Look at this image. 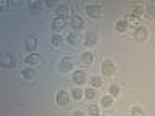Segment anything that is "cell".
Masks as SVG:
<instances>
[{
  "label": "cell",
  "instance_id": "1",
  "mask_svg": "<svg viewBox=\"0 0 155 116\" xmlns=\"http://www.w3.org/2000/svg\"><path fill=\"white\" fill-rule=\"evenodd\" d=\"M115 71H116V66L110 58L102 61V72H104V76H113Z\"/></svg>",
  "mask_w": 155,
  "mask_h": 116
},
{
  "label": "cell",
  "instance_id": "2",
  "mask_svg": "<svg viewBox=\"0 0 155 116\" xmlns=\"http://www.w3.org/2000/svg\"><path fill=\"white\" fill-rule=\"evenodd\" d=\"M86 13H87V16H91V18H100V16H104V8H102L100 5H87Z\"/></svg>",
  "mask_w": 155,
  "mask_h": 116
},
{
  "label": "cell",
  "instance_id": "3",
  "mask_svg": "<svg viewBox=\"0 0 155 116\" xmlns=\"http://www.w3.org/2000/svg\"><path fill=\"white\" fill-rule=\"evenodd\" d=\"M70 98H71V95L68 94L66 90H60L57 94V103L60 106H66L68 103H70Z\"/></svg>",
  "mask_w": 155,
  "mask_h": 116
},
{
  "label": "cell",
  "instance_id": "4",
  "mask_svg": "<svg viewBox=\"0 0 155 116\" xmlns=\"http://www.w3.org/2000/svg\"><path fill=\"white\" fill-rule=\"evenodd\" d=\"M58 69H60L61 72H68L73 69V60L70 56H65L60 60V66H58Z\"/></svg>",
  "mask_w": 155,
  "mask_h": 116
},
{
  "label": "cell",
  "instance_id": "5",
  "mask_svg": "<svg viewBox=\"0 0 155 116\" xmlns=\"http://www.w3.org/2000/svg\"><path fill=\"white\" fill-rule=\"evenodd\" d=\"M2 66L3 68H15V56L10 52H5L2 55Z\"/></svg>",
  "mask_w": 155,
  "mask_h": 116
},
{
  "label": "cell",
  "instance_id": "6",
  "mask_svg": "<svg viewBox=\"0 0 155 116\" xmlns=\"http://www.w3.org/2000/svg\"><path fill=\"white\" fill-rule=\"evenodd\" d=\"M21 76L26 81H31L32 82L37 77V72H36V69H32V68H24V69H21Z\"/></svg>",
  "mask_w": 155,
  "mask_h": 116
},
{
  "label": "cell",
  "instance_id": "7",
  "mask_svg": "<svg viewBox=\"0 0 155 116\" xmlns=\"http://www.w3.org/2000/svg\"><path fill=\"white\" fill-rule=\"evenodd\" d=\"M70 24L73 29H76V31H79V29L84 27V19H82L81 16H71L70 19Z\"/></svg>",
  "mask_w": 155,
  "mask_h": 116
},
{
  "label": "cell",
  "instance_id": "8",
  "mask_svg": "<svg viewBox=\"0 0 155 116\" xmlns=\"http://www.w3.org/2000/svg\"><path fill=\"white\" fill-rule=\"evenodd\" d=\"M65 24H66V19L65 18H58L55 16L53 18V23H52V27H53V31H61V29H65Z\"/></svg>",
  "mask_w": 155,
  "mask_h": 116
},
{
  "label": "cell",
  "instance_id": "9",
  "mask_svg": "<svg viewBox=\"0 0 155 116\" xmlns=\"http://www.w3.org/2000/svg\"><path fill=\"white\" fill-rule=\"evenodd\" d=\"M71 79H73V82H74L76 85H81V84L86 82V74L82 71H74L73 76H71Z\"/></svg>",
  "mask_w": 155,
  "mask_h": 116
},
{
  "label": "cell",
  "instance_id": "10",
  "mask_svg": "<svg viewBox=\"0 0 155 116\" xmlns=\"http://www.w3.org/2000/svg\"><path fill=\"white\" fill-rule=\"evenodd\" d=\"M81 63H82V65H86V66H91L92 63H94V53H92V52H82Z\"/></svg>",
  "mask_w": 155,
  "mask_h": 116
},
{
  "label": "cell",
  "instance_id": "11",
  "mask_svg": "<svg viewBox=\"0 0 155 116\" xmlns=\"http://www.w3.org/2000/svg\"><path fill=\"white\" fill-rule=\"evenodd\" d=\"M126 21H128V26H129V27H134V29H137V27L142 26V23H140V18H139V16H134V14H129Z\"/></svg>",
  "mask_w": 155,
  "mask_h": 116
},
{
  "label": "cell",
  "instance_id": "12",
  "mask_svg": "<svg viewBox=\"0 0 155 116\" xmlns=\"http://www.w3.org/2000/svg\"><path fill=\"white\" fill-rule=\"evenodd\" d=\"M97 44V34L95 32H87L84 39V45L86 47H94Z\"/></svg>",
  "mask_w": 155,
  "mask_h": 116
},
{
  "label": "cell",
  "instance_id": "13",
  "mask_svg": "<svg viewBox=\"0 0 155 116\" xmlns=\"http://www.w3.org/2000/svg\"><path fill=\"white\" fill-rule=\"evenodd\" d=\"M147 36H149V34H147V29H145L144 26H140V27H137V29L134 31V37L137 39V40H140V42H144L145 39H147Z\"/></svg>",
  "mask_w": 155,
  "mask_h": 116
},
{
  "label": "cell",
  "instance_id": "14",
  "mask_svg": "<svg viewBox=\"0 0 155 116\" xmlns=\"http://www.w3.org/2000/svg\"><path fill=\"white\" fill-rule=\"evenodd\" d=\"M55 13H57L58 18H66L68 13H70V8H68L65 3H61V5H58V7H55Z\"/></svg>",
  "mask_w": 155,
  "mask_h": 116
},
{
  "label": "cell",
  "instance_id": "15",
  "mask_svg": "<svg viewBox=\"0 0 155 116\" xmlns=\"http://www.w3.org/2000/svg\"><path fill=\"white\" fill-rule=\"evenodd\" d=\"M41 63V58H39V55H36V53H29V55L24 58V65H32L36 66Z\"/></svg>",
  "mask_w": 155,
  "mask_h": 116
},
{
  "label": "cell",
  "instance_id": "16",
  "mask_svg": "<svg viewBox=\"0 0 155 116\" xmlns=\"http://www.w3.org/2000/svg\"><path fill=\"white\" fill-rule=\"evenodd\" d=\"M36 47H37L36 36H28L26 37V48H28L29 52H34V50H36Z\"/></svg>",
  "mask_w": 155,
  "mask_h": 116
},
{
  "label": "cell",
  "instance_id": "17",
  "mask_svg": "<svg viewBox=\"0 0 155 116\" xmlns=\"http://www.w3.org/2000/svg\"><path fill=\"white\" fill-rule=\"evenodd\" d=\"M144 13H145V16H147L149 19H153L155 18V5L149 3L147 7H145V10H144Z\"/></svg>",
  "mask_w": 155,
  "mask_h": 116
},
{
  "label": "cell",
  "instance_id": "18",
  "mask_svg": "<svg viewBox=\"0 0 155 116\" xmlns=\"http://www.w3.org/2000/svg\"><path fill=\"white\" fill-rule=\"evenodd\" d=\"M91 84L94 89H97V87H102L104 85V77H100V76H92L91 77Z\"/></svg>",
  "mask_w": 155,
  "mask_h": 116
},
{
  "label": "cell",
  "instance_id": "19",
  "mask_svg": "<svg viewBox=\"0 0 155 116\" xmlns=\"http://www.w3.org/2000/svg\"><path fill=\"white\" fill-rule=\"evenodd\" d=\"M128 21L126 19H120V21H116V31L118 32H126V29H128Z\"/></svg>",
  "mask_w": 155,
  "mask_h": 116
},
{
  "label": "cell",
  "instance_id": "20",
  "mask_svg": "<svg viewBox=\"0 0 155 116\" xmlns=\"http://www.w3.org/2000/svg\"><path fill=\"white\" fill-rule=\"evenodd\" d=\"M66 40L71 44V45H78V44H79V36H78L76 32H70L66 36Z\"/></svg>",
  "mask_w": 155,
  "mask_h": 116
},
{
  "label": "cell",
  "instance_id": "21",
  "mask_svg": "<svg viewBox=\"0 0 155 116\" xmlns=\"http://www.w3.org/2000/svg\"><path fill=\"white\" fill-rule=\"evenodd\" d=\"M63 42H65V39H63L60 34H55V36H52V45H53V47H61Z\"/></svg>",
  "mask_w": 155,
  "mask_h": 116
},
{
  "label": "cell",
  "instance_id": "22",
  "mask_svg": "<svg viewBox=\"0 0 155 116\" xmlns=\"http://www.w3.org/2000/svg\"><path fill=\"white\" fill-rule=\"evenodd\" d=\"M82 95H84V90H81L79 87H76L74 90H71V97H73L74 100H81Z\"/></svg>",
  "mask_w": 155,
  "mask_h": 116
},
{
  "label": "cell",
  "instance_id": "23",
  "mask_svg": "<svg viewBox=\"0 0 155 116\" xmlns=\"http://www.w3.org/2000/svg\"><path fill=\"white\" fill-rule=\"evenodd\" d=\"M145 113H144V110L140 108V106H133V108H131V116H144Z\"/></svg>",
  "mask_w": 155,
  "mask_h": 116
},
{
  "label": "cell",
  "instance_id": "24",
  "mask_svg": "<svg viewBox=\"0 0 155 116\" xmlns=\"http://www.w3.org/2000/svg\"><path fill=\"white\" fill-rule=\"evenodd\" d=\"M108 92H110V97H118L120 95V87L116 85V84H111Z\"/></svg>",
  "mask_w": 155,
  "mask_h": 116
},
{
  "label": "cell",
  "instance_id": "25",
  "mask_svg": "<svg viewBox=\"0 0 155 116\" xmlns=\"http://www.w3.org/2000/svg\"><path fill=\"white\" fill-rule=\"evenodd\" d=\"M99 106L97 105H89V108H87V113H89L91 116H99Z\"/></svg>",
  "mask_w": 155,
  "mask_h": 116
},
{
  "label": "cell",
  "instance_id": "26",
  "mask_svg": "<svg viewBox=\"0 0 155 116\" xmlns=\"http://www.w3.org/2000/svg\"><path fill=\"white\" fill-rule=\"evenodd\" d=\"M142 7H140V5H134L133 7V10H131V14H134V16H139L140 18V14H142Z\"/></svg>",
  "mask_w": 155,
  "mask_h": 116
},
{
  "label": "cell",
  "instance_id": "27",
  "mask_svg": "<svg viewBox=\"0 0 155 116\" xmlns=\"http://www.w3.org/2000/svg\"><path fill=\"white\" fill-rule=\"evenodd\" d=\"M111 98H113V97H110V95H105V97H102L100 103L104 105L105 108H108V106H111Z\"/></svg>",
  "mask_w": 155,
  "mask_h": 116
},
{
  "label": "cell",
  "instance_id": "28",
  "mask_svg": "<svg viewBox=\"0 0 155 116\" xmlns=\"http://www.w3.org/2000/svg\"><path fill=\"white\" fill-rule=\"evenodd\" d=\"M84 97H86L87 100H92V98L95 97V90L91 89V87H89V89H86V90H84Z\"/></svg>",
  "mask_w": 155,
  "mask_h": 116
},
{
  "label": "cell",
  "instance_id": "29",
  "mask_svg": "<svg viewBox=\"0 0 155 116\" xmlns=\"http://www.w3.org/2000/svg\"><path fill=\"white\" fill-rule=\"evenodd\" d=\"M29 8H31V11H39L42 8V3L41 2H31L29 3Z\"/></svg>",
  "mask_w": 155,
  "mask_h": 116
},
{
  "label": "cell",
  "instance_id": "30",
  "mask_svg": "<svg viewBox=\"0 0 155 116\" xmlns=\"http://www.w3.org/2000/svg\"><path fill=\"white\" fill-rule=\"evenodd\" d=\"M71 116H84V113H82V111H73Z\"/></svg>",
  "mask_w": 155,
  "mask_h": 116
},
{
  "label": "cell",
  "instance_id": "31",
  "mask_svg": "<svg viewBox=\"0 0 155 116\" xmlns=\"http://www.w3.org/2000/svg\"><path fill=\"white\" fill-rule=\"evenodd\" d=\"M107 116H113V114H107Z\"/></svg>",
  "mask_w": 155,
  "mask_h": 116
}]
</instances>
